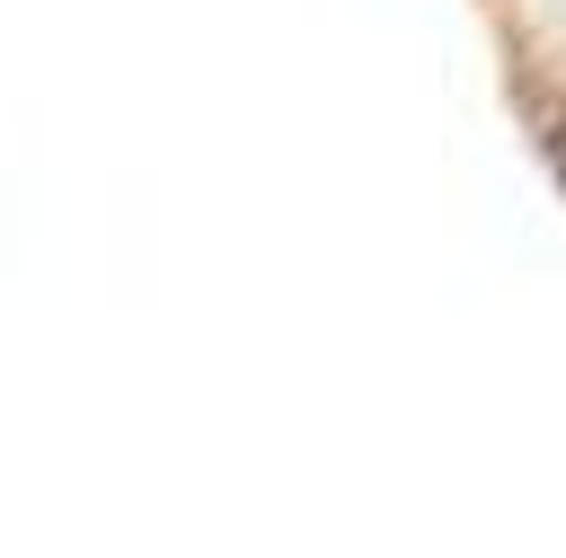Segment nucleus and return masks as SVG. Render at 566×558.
<instances>
[{
	"mask_svg": "<svg viewBox=\"0 0 566 558\" xmlns=\"http://www.w3.org/2000/svg\"><path fill=\"white\" fill-rule=\"evenodd\" d=\"M557 177H566V133H557Z\"/></svg>",
	"mask_w": 566,
	"mask_h": 558,
	"instance_id": "1",
	"label": "nucleus"
}]
</instances>
